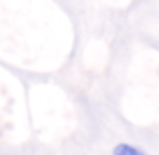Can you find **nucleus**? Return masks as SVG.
Returning <instances> with one entry per match:
<instances>
[{
	"label": "nucleus",
	"mask_w": 159,
	"mask_h": 155,
	"mask_svg": "<svg viewBox=\"0 0 159 155\" xmlns=\"http://www.w3.org/2000/svg\"><path fill=\"white\" fill-rule=\"evenodd\" d=\"M113 155H143V153H141L135 145L119 143V145H115V149H113Z\"/></svg>",
	"instance_id": "obj_1"
}]
</instances>
